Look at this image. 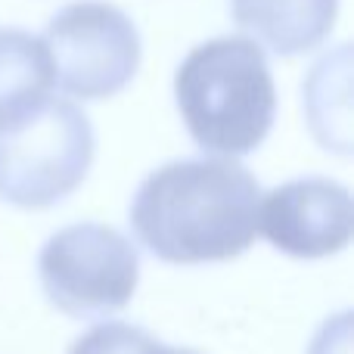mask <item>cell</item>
I'll return each instance as SVG.
<instances>
[{
	"instance_id": "1",
	"label": "cell",
	"mask_w": 354,
	"mask_h": 354,
	"mask_svg": "<svg viewBox=\"0 0 354 354\" xmlns=\"http://www.w3.org/2000/svg\"><path fill=\"white\" fill-rule=\"evenodd\" d=\"M258 202L255 174L230 156L180 159L140 183L131 202V227L162 261H227L255 243Z\"/></svg>"
},
{
	"instance_id": "2",
	"label": "cell",
	"mask_w": 354,
	"mask_h": 354,
	"mask_svg": "<svg viewBox=\"0 0 354 354\" xmlns=\"http://www.w3.org/2000/svg\"><path fill=\"white\" fill-rule=\"evenodd\" d=\"M174 100L196 147L221 156L258 149L277 115V87L261 44L212 37L193 47L174 75Z\"/></svg>"
},
{
	"instance_id": "3",
	"label": "cell",
	"mask_w": 354,
	"mask_h": 354,
	"mask_svg": "<svg viewBox=\"0 0 354 354\" xmlns=\"http://www.w3.org/2000/svg\"><path fill=\"white\" fill-rule=\"evenodd\" d=\"M97 137L84 112L50 97L35 115L0 134V199L50 208L72 196L93 165Z\"/></svg>"
},
{
	"instance_id": "4",
	"label": "cell",
	"mask_w": 354,
	"mask_h": 354,
	"mask_svg": "<svg viewBox=\"0 0 354 354\" xmlns=\"http://www.w3.org/2000/svg\"><path fill=\"white\" fill-rule=\"evenodd\" d=\"M37 277L68 317H106L134 299L140 258L128 236L106 224H72L37 255Z\"/></svg>"
},
{
	"instance_id": "5",
	"label": "cell",
	"mask_w": 354,
	"mask_h": 354,
	"mask_svg": "<svg viewBox=\"0 0 354 354\" xmlns=\"http://www.w3.org/2000/svg\"><path fill=\"white\" fill-rule=\"evenodd\" d=\"M44 44L68 97L106 100L140 68V35L128 12L103 0L68 3L47 22Z\"/></svg>"
},
{
	"instance_id": "6",
	"label": "cell",
	"mask_w": 354,
	"mask_h": 354,
	"mask_svg": "<svg viewBox=\"0 0 354 354\" xmlns=\"http://www.w3.org/2000/svg\"><path fill=\"white\" fill-rule=\"evenodd\" d=\"M351 193L326 177H299L258 202V233L292 258L336 255L351 239Z\"/></svg>"
},
{
	"instance_id": "7",
	"label": "cell",
	"mask_w": 354,
	"mask_h": 354,
	"mask_svg": "<svg viewBox=\"0 0 354 354\" xmlns=\"http://www.w3.org/2000/svg\"><path fill=\"white\" fill-rule=\"evenodd\" d=\"M233 22L277 56L320 47L336 25L339 0H230Z\"/></svg>"
},
{
	"instance_id": "8",
	"label": "cell",
	"mask_w": 354,
	"mask_h": 354,
	"mask_svg": "<svg viewBox=\"0 0 354 354\" xmlns=\"http://www.w3.org/2000/svg\"><path fill=\"white\" fill-rule=\"evenodd\" d=\"M56 87V68L44 37L0 28V134L35 115Z\"/></svg>"
},
{
	"instance_id": "9",
	"label": "cell",
	"mask_w": 354,
	"mask_h": 354,
	"mask_svg": "<svg viewBox=\"0 0 354 354\" xmlns=\"http://www.w3.org/2000/svg\"><path fill=\"white\" fill-rule=\"evenodd\" d=\"M68 354H196L189 348H168L147 330L131 324H100L91 326Z\"/></svg>"
}]
</instances>
